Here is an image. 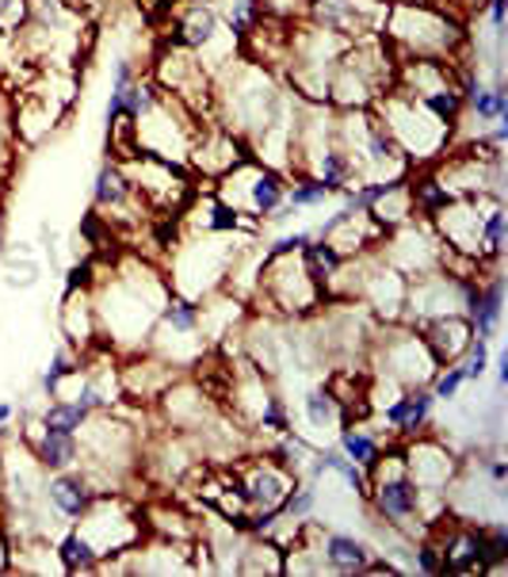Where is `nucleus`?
Here are the masks:
<instances>
[{"mask_svg":"<svg viewBox=\"0 0 508 577\" xmlns=\"http://www.w3.org/2000/svg\"><path fill=\"white\" fill-rule=\"evenodd\" d=\"M172 287L161 272L150 265H127L116 268V276L96 279L92 302L96 321H100V345L111 352H142L150 345L157 318H161L165 302H169Z\"/></svg>","mask_w":508,"mask_h":577,"instance_id":"nucleus-1","label":"nucleus"},{"mask_svg":"<svg viewBox=\"0 0 508 577\" xmlns=\"http://www.w3.org/2000/svg\"><path fill=\"white\" fill-rule=\"evenodd\" d=\"M382 39L394 50V58H440L455 61L467 47V31L451 16V8H440L436 0H390Z\"/></svg>","mask_w":508,"mask_h":577,"instance_id":"nucleus-2","label":"nucleus"},{"mask_svg":"<svg viewBox=\"0 0 508 577\" xmlns=\"http://www.w3.org/2000/svg\"><path fill=\"white\" fill-rule=\"evenodd\" d=\"M215 108L222 111V127L241 135L245 142L257 138L260 130L271 122L287 119L291 108L283 100V89L276 84V77L257 61H238L222 73V81L215 84Z\"/></svg>","mask_w":508,"mask_h":577,"instance_id":"nucleus-3","label":"nucleus"},{"mask_svg":"<svg viewBox=\"0 0 508 577\" xmlns=\"http://www.w3.org/2000/svg\"><path fill=\"white\" fill-rule=\"evenodd\" d=\"M371 111L379 116L382 130L390 135V142L398 146V153L406 157L409 165H436L444 153L451 150V130L444 119H436L432 111L425 108L414 96L398 92V89H387L379 100L371 103Z\"/></svg>","mask_w":508,"mask_h":577,"instance_id":"nucleus-4","label":"nucleus"},{"mask_svg":"<svg viewBox=\"0 0 508 577\" xmlns=\"http://www.w3.org/2000/svg\"><path fill=\"white\" fill-rule=\"evenodd\" d=\"M215 183H218L215 196L222 199L226 207H233V211L245 218V226L249 222L260 226V222H271L279 207L287 203V183L291 180H287L283 172L245 157L241 165H233V169L226 172V177H218Z\"/></svg>","mask_w":508,"mask_h":577,"instance_id":"nucleus-5","label":"nucleus"},{"mask_svg":"<svg viewBox=\"0 0 508 577\" xmlns=\"http://www.w3.org/2000/svg\"><path fill=\"white\" fill-rule=\"evenodd\" d=\"M233 233H191L188 245L177 249V265L169 272L172 295L183 299H207V295L222 291L226 272H230L238 249H226Z\"/></svg>","mask_w":508,"mask_h":577,"instance_id":"nucleus-6","label":"nucleus"},{"mask_svg":"<svg viewBox=\"0 0 508 577\" xmlns=\"http://www.w3.org/2000/svg\"><path fill=\"white\" fill-rule=\"evenodd\" d=\"M371 489H367V505L375 517L390 524L394 531H414V524H425L420 513V486L409 478L406 462H401V448H382L379 462L371 467Z\"/></svg>","mask_w":508,"mask_h":577,"instance_id":"nucleus-7","label":"nucleus"},{"mask_svg":"<svg viewBox=\"0 0 508 577\" xmlns=\"http://www.w3.org/2000/svg\"><path fill=\"white\" fill-rule=\"evenodd\" d=\"M73 524H77V531H81V536L96 547L100 563H108V558H116L130 547H138L146 536L142 513H138L122 494H116V489L96 494L92 505Z\"/></svg>","mask_w":508,"mask_h":577,"instance_id":"nucleus-8","label":"nucleus"},{"mask_svg":"<svg viewBox=\"0 0 508 577\" xmlns=\"http://www.w3.org/2000/svg\"><path fill=\"white\" fill-rule=\"evenodd\" d=\"M252 295H257L260 306H268V314H283V318H302V314H313L326 302L321 287L306 272L302 252H295V257H265Z\"/></svg>","mask_w":508,"mask_h":577,"instance_id":"nucleus-9","label":"nucleus"},{"mask_svg":"<svg viewBox=\"0 0 508 577\" xmlns=\"http://www.w3.org/2000/svg\"><path fill=\"white\" fill-rule=\"evenodd\" d=\"M371 360H375V371L379 379H390L398 382L401 390L406 387H420L436 375V364L428 345L420 340V334L406 321H387L379 329V337L371 340Z\"/></svg>","mask_w":508,"mask_h":577,"instance_id":"nucleus-10","label":"nucleus"},{"mask_svg":"<svg viewBox=\"0 0 508 577\" xmlns=\"http://www.w3.org/2000/svg\"><path fill=\"white\" fill-rule=\"evenodd\" d=\"M379 257L387 260L394 272H401L406 279H417V276H428L440 268L444 260V241L436 238L432 222H425V218H414V222L398 226V230L382 233L379 241Z\"/></svg>","mask_w":508,"mask_h":577,"instance_id":"nucleus-11","label":"nucleus"},{"mask_svg":"<svg viewBox=\"0 0 508 577\" xmlns=\"http://www.w3.org/2000/svg\"><path fill=\"white\" fill-rule=\"evenodd\" d=\"M387 8L390 0H310L306 16H310V23H318V28L337 31L340 39L348 42H359L382 31Z\"/></svg>","mask_w":508,"mask_h":577,"instance_id":"nucleus-12","label":"nucleus"},{"mask_svg":"<svg viewBox=\"0 0 508 577\" xmlns=\"http://www.w3.org/2000/svg\"><path fill=\"white\" fill-rule=\"evenodd\" d=\"M295 483H299V475L279 467L276 459H252L233 470V475L230 470L222 475V486L233 489L249 509H279Z\"/></svg>","mask_w":508,"mask_h":577,"instance_id":"nucleus-13","label":"nucleus"},{"mask_svg":"<svg viewBox=\"0 0 508 577\" xmlns=\"http://www.w3.org/2000/svg\"><path fill=\"white\" fill-rule=\"evenodd\" d=\"M401 462H406L409 478H414L425 494L448 497V489L455 486V478H459V462H455L451 451L425 432L414 436V440H406V448H401Z\"/></svg>","mask_w":508,"mask_h":577,"instance_id":"nucleus-14","label":"nucleus"},{"mask_svg":"<svg viewBox=\"0 0 508 577\" xmlns=\"http://www.w3.org/2000/svg\"><path fill=\"white\" fill-rule=\"evenodd\" d=\"M180 367L161 360V356L153 352H130L127 364L119 367V390L127 401H135V406H150V401H157L165 395V390L172 387V382L180 379Z\"/></svg>","mask_w":508,"mask_h":577,"instance_id":"nucleus-15","label":"nucleus"},{"mask_svg":"<svg viewBox=\"0 0 508 577\" xmlns=\"http://www.w3.org/2000/svg\"><path fill=\"white\" fill-rule=\"evenodd\" d=\"M428 531H436V547H440L444 574H486V550H481V528L470 520H455V528L444 531L440 524H428Z\"/></svg>","mask_w":508,"mask_h":577,"instance_id":"nucleus-16","label":"nucleus"},{"mask_svg":"<svg viewBox=\"0 0 508 577\" xmlns=\"http://www.w3.org/2000/svg\"><path fill=\"white\" fill-rule=\"evenodd\" d=\"M172 28H177V39L172 42L191 50V54H199V61H207L210 50L222 42V34H230V28H222L218 8L207 4V0H188L177 12V20H172Z\"/></svg>","mask_w":508,"mask_h":577,"instance_id":"nucleus-17","label":"nucleus"},{"mask_svg":"<svg viewBox=\"0 0 508 577\" xmlns=\"http://www.w3.org/2000/svg\"><path fill=\"white\" fill-rule=\"evenodd\" d=\"M420 340L428 345V352H432L436 364H459L462 352H467V345L475 340V329H470V318L467 314H448V318H432V321H420L414 326Z\"/></svg>","mask_w":508,"mask_h":577,"instance_id":"nucleus-18","label":"nucleus"},{"mask_svg":"<svg viewBox=\"0 0 508 577\" xmlns=\"http://www.w3.org/2000/svg\"><path fill=\"white\" fill-rule=\"evenodd\" d=\"M432 409H436L432 390H428V382H420V387L401 390L390 406H382V421L394 428L398 440H414V436L425 432L428 421H432Z\"/></svg>","mask_w":508,"mask_h":577,"instance_id":"nucleus-19","label":"nucleus"},{"mask_svg":"<svg viewBox=\"0 0 508 577\" xmlns=\"http://www.w3.org/2000/svg\"><path fill=\"white\" fill-rule=\"evenodd\" d=\"M92 497L96 489L89 483V475L77 467L54 470V475H47V483H42V501H47L61 520H77L92 505Z\"/></svg>","mask_w":508,"mask_h":577,"instance_id":"nucleus-20","label":"nucleus"},{"mask_svg":"<svg viewBox=\"0 0 508 577\" xmlns=\"http://www.w3.org/2000/svg\"><path fill=\"white\" fill-rule=\"evenodd\" d=\"M61 337L73 352L89 356L100 348V321H96V302L92 291L61 295Z\"/></svg>","mask_w":508,"mask_h":577,"instance_id":"nucleus-21","label":"nucleus"},{"mask_svg":"<svg viewBox=\"0 0 508 577\" xmlns=\"http://www.w3.org/2000/svg\"><path fill=\"white\" fill-rule=\"evenodd\" d=\"M92 207L100 215H108V218L142 207V199H138V191H135V183H130L127 169H122V161H103L100 165L96 183H92Z\"/></svg>","mask_w":508,"mask_h":577,"instance_id":"nucleus-22","label":"nucleus"},{"mask_svg":"<svg viewBox=\"0 0 508 577\" xmlns=\"http://www.w3.org/2000/svg\"><path fill=\"white\" fill-rule=\"evenodd\" d=\"M501 314H505V276L501 268L497 272H489L486 279H478V291L475 299H470V329H475V337L481 340H494L501 334Z\"/></svg>","mask_w":508,"mask_h":577,"instance_id":"nucleus-23","label":"nucleus"},{"mask_svg":"<svg viewBox=\"0 0 508 577\" xmlns=\"http://www.w3.org/2000/svg\"><path fill=\"white\" fill-rule=\"evenodd\" d=\"M318 555H321V563H326L329 574L352 577V574H363V566L371 563L375 550L367 547L363 539L348 536V531H326V528H321V536H318Z\"/></svg>","mask_w":508,"mask_h":577,"instance_id":"nucleus-24","label":"nucleus"},{"mask_svg":"<svg viewBox=\"0 0 508 577\" xmlns=\"http://www.w3.org/2000/svg\"><path fill=\"white\" fill-rule=\"evenodd\" d=\"M61 122V100L58 96H42V92H23L20 111H16V135L23 142H42Z\"/></svg>","mask_w":508,"mask_h":577,"instance_id":"nucleus-25","label":"nucleus"},{"mask_svg":"<svg viewBox=\"0 0 508 577\" xmlns=\"http://www.w3.org/2000/svg\"><path fill=\"white\" fill-rule=\"evenodd\" d=\"M28 448L34 451V459H39V467L47 470V475H54V470H69L81 462V440L69 432H50V428H42Z\"/></svg>","mask_w":508,"mask_h":577,"instance_id":"nucleus-26","label":"nucleus"},{"mask_svg":"<svg viewBox=\"0 0 508 577\" xmlns=\"http://www.w3.org/2000/svg\"><path fill=\"white\" fill-rule=\"evenodd\" d=\"M337 428H340V432H337V448L345 451V456L352 459L359 470H367V475H371V467L379 462V456H382V448H387V444H382L379 436L371 432V428H363L359 421H345Z\"/></svg>","mask_w":508,"mask_h":577,"instance_id":"nucleus-27","label":"nucleus"},{"mask_svg":"<svg viewBox=\"0 0 508 577\" xmlns=\"http://www.w3.org/2000/svg\"><path fill=\"white\" fill-rule=\"evenodd\" d=\"M345 260H348L345 252H340L337 245L326 241V238H313V241L302 249V265H306V272H310L313 283L321 287V295L329 291L332 276H337L340 268H345ZM326 302H329V299H326Z\"/></svg>","mask_w":508,"mask_h":577,"instance_id":"nucleus-28","label":"nucleus"},{"mask_svg":"<svg viewBox=\"0 0 508 577\" xmlns=\"http://www.w3.org/2000/svg\"><path fill=\"white\" fill-rule=\"evenodd\" d=\"M199 321H203V314H199V302H196V299H183V295H169V302H165L161 318H157V334L203 337Z\"/></svg>","mask_w":508,"mask_h":577,"instance_id":"nucleus-29","label":"nucleus"},{"mask_svg":"<svg viewBox=\"0 0 508 577\" xmlns=\"http://www.w3.org/2000/svg\"><path fill=\"white\" fill-rule=\"evenodd\" d=\"M54 555L61 563V574H96L100 570V555H96V547L81 536V531H77V524L54 544Z\"/></svg>","mask_w":508,"mask_h":577,"instance_id":"nucleus-30","label":"nucleus"},{"mask_svg":"<svg viewBox=\"0 0 508 577\" xmlns=\"http://www.w3.org/2000/svg\"><path fill=\"white\" fill-rule=\"evenodd\" d=\"M81 367H84V356H81V352H73L69 345H58L54 356H50V364H47V371H42V379H39L42 395H47V398H58L61 382L77 379V375H81Z\"/></svg>","mask_w":508,"mask_h":577,"instance_id":"nucleus-31","label":"nucleus"},{"mask_svg":"<svg viewBox=\"0 0 508 577\" xmlns=\"http://www.w3.org/2000/svg\"><path fill=\"white\" fill-rule=\"evenodd\" d=\"M39 421H42V428H50V432L77 436L84 428V421H89V409L77 406L73 398H50L47 406H42Z\"/></svg>","mask_w":508,"mask_h":577,"instance_id":"nucleus-32","label":"nucleus"},{"mask_svg":"<svg viewBox=\"0 0 508 577\" xmlns=\"http://www.w3.org/2000/svg\"><path fill=\"white\" fill-rule=\"evenodd\" d=\"M302 417L313 432L337 428L340 425V401L329 395V387H313V390H306V398H302Z\"/></svg>","mask_w":508,"mask_h":577,"instance_id":"nucleus-33","label":"nucleus"},{"mask_svg":"<svg viewBox=\"0 0 508 577\" xmlns=\"http://www.w3.org/2000/svg\"><path fill=\"white\" fill-rule=\"evenodd\" d=\"M39 279H42V265L31 257V245H20V257L4 260V283L12 291H31Z\"/></svg>","mask_w":508,"mask_h":577,"instance_id":"nucleus-34","label":"nucleus"},{"mask_svg":"<svg viewBox=\"0 0 508 577\" xmlns=\"http://www.w3.org/2000/svg\"><path fill=\"white\" fill-rule=\"evenodd\" d=\"M326 199H332V196L321 188V180L306 177V172H299L295 183H287V203H291L295 211H313V207H321Z\"/></svg>","mask_w":508,"mask_h":577,"instance_id":"nucleus-35","label":"nucleus"},{"mask_svg":"<svg viewBox=\"0 0 508 577\" xmlns=\"http://www.w3.org/2000/svg\"><path fill=\"white\" fill-rule=\"evenodd\" d=\"M313 509H318V483H295L279 505V513L291 520H310Z\"/></svg>","mask_w":508,"mask_h":577,"instance_id":"nucleus-36","label":"nucleus"},{"mask_svg":"<svg viewBox=\"0 0 508 577\" xmlns=\"http://www.w3.org/2000/svg\"><path fill=\"white\" fill-rule=\"evenodd\" d=\"M260 428V432H271V436H283L287 428H291V414H287V401L276 395V390H268L265 401H260V414L257 421H252Z\"/></svg>","mask_w":508,"mask_h":577,"instance_id":"nucleus-37","label":"nucleus"},{"mask_svg":"<svg viewBox=\"0 0 508 577\" xmlns=\"http://www.w3.org/2000/svg\"><path fill=\"white\" fill-rule=\"evenodd\" d=\"M462 382H467L462 367L459 364H444V367H436V375L428 379V390H432L436 401H455L459 398V390H462Z\"/></svg>","mask_w":508,"mask_h":577,"instance_id":"nucleus-38","label":"nucleus"},{"mask_svg":"<svg viewBox=\"0 0 508 577\" xmlns=\"http://www.w3.org/2000/svg\"><path fill=\"white\" fill-rule=\"evenodd\" d=\"M489 360H494V356H489V340H481V337H475L467 345V352H462V360H459V367H462V375H467V382L470 379H481V375L489 371Z\"/></svg>","mask_w":508,"mask_h":577,"instance_id":"nucleus-39","label":"nucleus"},{"mask_svg":"<svg viewBox=\"0 0 508 577\" xmlns=\"http://www.w3.org/2000/svg\"><path fill=\"white\" fill-rule=\"evenodd\" d=\"M414 570L417 574H428V577H440L444 574V563H440V547H436V539H420L414 547Z\"/></svg>","mask_w":508,"mask_h":577,"instance_id":"nucleus-40","label":"nucleus"},{"mask_svg":"<svg viewBox=\"0 0 508 577\" xmlns=\"http://www.w3.org/2000/svg\"><path fill=\"white\" fill-rule=\"evenodd\" d=\"M310 241H313V233H310V230L283 233V238H276V241L268 245V252H265V257H295V252H302Z\"/></svg>","mask_w":508,"mask_h":577,"instance_id":"nucleus-41","label":"nucleus"},{"mask_svg":"<svg viewBox=\"0 0 508 577\" xmlns=\"http://www.w3.org/2000/svg\"><path fill=\"white\" fill-rule=\"evenodd\" d=\"M265 4L268 16H276V20H291V16H299L302 0H260Z\"/></svg>","mask_w":508,"mask_h":577,"instance_id":"nucleus-42","label":"nucleus"},{"mask_svg":"<svg viewBox=\"0 0 508 577\" xmlns=\"http://www.w3.org/2000/svg\"><path fill=\"white\" fill-rule=\"evenodd\" d=\"M486 16H489V28H494V39H501L505 16H508V0H486Z\"/></svg>","mask_w":508,"mask_h":577,"instance_id":"nucleus-43","label":"nucleus"},{"mask_svg":"<svg viewBox=\"0 0 508 577\" xmlns=\"http://www.w3.org/2000/svg\"><path fill=\"white\" fill-rule=\"evenodd\" d=\"M135 81H138V77H135V66H130V61H119V66H116V81H111V92L130 89Z\"/></svg>","mask_w":508,"mask_h":577,"instance_id":"nucleus-44","label":"nucleus"},{"mask_svg":"<svg viewBox=\"0 0 508 577\" xmlns=\"http://www.w3.org/2000/svg\"><path fill=\"white\" fill-rule=\"evenodd\" d=\"M142 8H146V16H150V20H161V16L177 12V0H142Z\"/></svg>","mask_w":508,"mask_h":577,"instance_id":"nucleus-45","label":"nucleus"},{"mask_svg":"<svg viewBox=\"0 0 508 577\" xmlns=\"http://www.w3.org/2000/svg\"><path fill=\"white\" fill-rule=\"evenodd\" d=\"M481 467H486V475H489V483H494V486L508 483V462L505 459H489V462H481Z\"/></svg>","mask_w":508,"mask_h":577,"instance_id":"nucleus-46","label":"nucleus"},{"mask_svg":"<svg viewBox=\"0 0 508 577\" xmlns=\"http://www.w3.org/2000/svg\"><path fill=\"white\" fill-rule=\"evenodd\" d=\"M497 387H508V352H501L497 356Z\"/></svg>","mask_w":508,"mask_h":577,"instance_id":"nucleus-47","label":"nucleus"},{"mask_svg":"<svg viewBox=\"0 0 508 577\" xmlns=\"http://www.w3.org/2000/svg\"><path fill=\"white\" fill-rule=\"evenodd\" d=\"M16 417V406L12 401H0V428H8V421Z\"/></svg>","mask_w":508,"mask_h":577,"instance_id":"nucleus-48","label":"nucleus"},{"mask_svg":"<svg viewBox=\"0 0 508 577\" xmlns=\"http://www.w3.org/2000/svg\"><path fill=\"white\" fill-rule=\"evenodd\" d=\"M0 505H4V459H0Z\"/></svg>","mask_w":508,"mask_h":577,"instance_id":"nucleus-49","label":"nucleus"}]
</instances>
